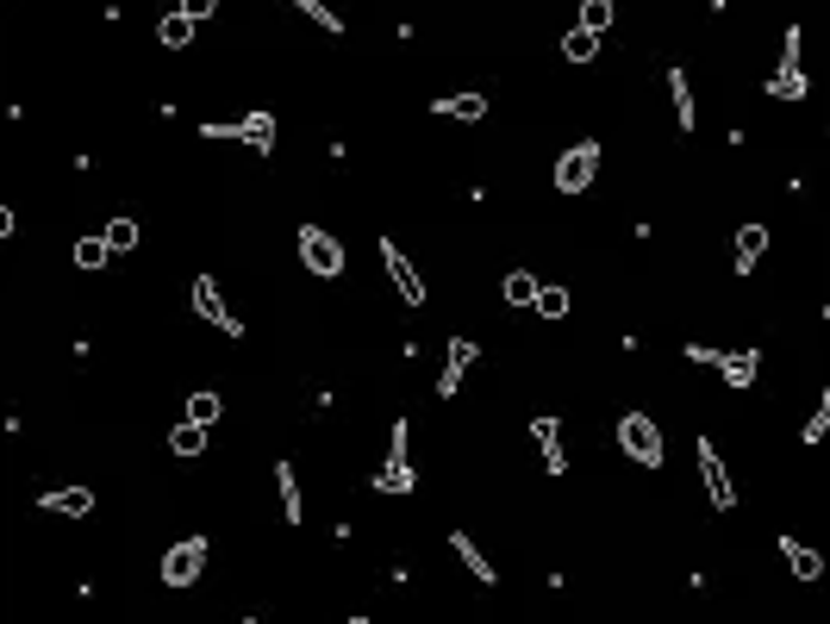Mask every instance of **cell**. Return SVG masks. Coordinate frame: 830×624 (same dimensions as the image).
I'll return each mask as SVG.
<instances>
[{
  "instance_id": "obj_1",
  "label": "cell",
  "mask_w": 830,
  "mask_h": 624,
  "mask_svg": "<svg viewBox=\"0 0 830 624\" xmlns=\"http://www.w3.org/2000/svg\"><path fill=\"white\" fill-rule=\"evenodd\" d=\"M550 181H556V194H568V200L587 194L599 181V137H575V144L550 163Z\"/></svg>"
},
{
  "instance_id": "obj_2",
  "label": "cell",
  "mask_w": 830,
  "mask_h": 624,
  "mask_svg": "<svg viewBox=\"0 0 830 624\" xmlns=\"http://www.w3.org/2000/svg\"><path fill=\"white\" fill-rule=\"evenodd\" d=\"M412 488H419V475H412V425L394 419V431H387V463H381V475H375V493L406 500Z\"/></svg>"
},
{
  "instance_id": "obj_3",
  "label": "cell",
  "mask_w": 830,
  "mask_h": 624,
  "mask_svg": "<svg viewBox=\"0 0 830 624\" xmlns=\"http://www.w3.org/2000/svg\"><path fill=\"white\" fill-rule=\"evenodd\" d=\"M200 137H232V144H251L256 156H275V113H244V119H200Z\"/></svg>"
},
{
  "instance_id": "obj_4",
  "label": "cell",
  "mask_w": 830,
  "mask_h": 624,
  "mask_svg": "<svg viewBox=\"0 0 830 624\" xmlns=\"http://www.w3.org/2000/svg\"><path fill=\"white\" fill-rule=\"evenodd\" d=\"M618 449H624L638 468H662V456H668L662 425L650 419V412H624V419H618Z\"/></svg>"
},
{
  "instance_id": "obj_5",
  "label": "cell",
  "mask_w": 830,
  "mask_h": 624,
  "mask_svg": "<svg viewBox=\"0 0 830 624\" xmlns=\"http://www.w3.org/2000/svg\"><path fill=\"white\" fill-rule=\"evenodd\" d=\"M188 300H193V319H200V325H213L219 337H244V319L232 312V300H225V288H219L213 275H200Z\"/></svg>"
},
{
  "instance_id": "obj_6",
  "label": "cell",
  "mask_w": 830,
  "mask_h": 624,
  "mask_svg": "<svg viewBox=\"0 0 830 624\" xmlns=\"http://www.w3.org/2000/svg\"><path fill=\"white\" fill-rule=\"evenodd\" d=\"M300 269L319 275V281H337L344 275V244L325 225H300Z\"/></svg>"
},
{
  "instance_id": "obj_7",
  "label": "cell",
  "mask_w": 830,
  "mask_h": 624,
  "mask_svg": "<svg viewBox=\"0 0 830 624\" xmlns=\"http://www.w3.org/2000/svg\"><path fill=\"white\" fill-rule=\"evenodd\" d=\"M200 568H207V537H175L156 575H163V587H200Z\"/></svg>"
},
{
  "instance_id": "obj_8",
  "label": "cell",
  "mask_w": 830,
  "mask_h": 624,
  "mask_svg": "<svg viewBox=\"0 0 830 624\" xmlns=\"http://www.w3.org/2000/svg\"><path fill=\"white\" fill-rule=\"evenodd\" d=\"M694 456H699V481H706L712 512H737V481H731V468H724V456H718V444L712 437H699Z\"/></svg>"
},
{
  "instance_id": "obj_9",
  "label": "cell",
  "mask_w": 830,
  "mask_h": 624,
  "mask_svg": "<svg viewBox=\"0 0 830 624\" xmlns=\"http://www.w3.org/2000/svg\"><path fill=\"white\" fill-rule=\"evenodd\" d=\"M381 269H387V281H394V293H400L406 307H425V281L412 269V256L400 250V237H381Z\"/></svg>"
},
{
  "instance_id": "obj_10",
  "label": "cell",
  "mask_w": 830,
  "mask_h": 624,
  "mask_svg": "<svg viewBox=\"0 0 830 624\" xmlns=\"http://www.w3.org/2000/svg\"><path fill=\"white\" fill-rule=\"evenodd\" d=\"M806 63H799V25L787 32V51H781V69L768 76V100H806Z\"/></svg>"
},
{
  "instance_id": "obj_11",
  "label": "cell",
  "mask_w": 830,
  "mask_h": 624,
  "mask_svg": "<svg viewBox=\"0 0 830 624\" xmlns=\"http://www.w3.org/2000/svg\"><path fill=\"white\" fill-rule=\"evenodd\" d=\"M475 363H482V344H475V337H450V356H444V369H438V393H444V400H456Z\"/></svg>"
},
{
  "instance_id": "obj_12",
  "label": "cell",
  "mask_w": 830,
  "mask_h": 624,
  "mask_svg": "<svg viewBox=\"0 0 830 624\" xmlns=\"http://www.w3.org/2000/svg\"><path fill=\"white\" fill-rule=\"evenodd\" d=\"M531 437H538V456H543V468H550V481H562V475H568V449H562V419H556V412H538V419H531Z\"/></svg>"
},
{
  "instance_id": "obj_13",
  "label": "cell",
  "mask_w": 830,
  "mask_h": 624,
  "mask_svg": "<svg viewBox=\"0 0 830 624\" xmlns=\"http://www.w3.org/2000/svg\"><path fill=\"white\" fill-rule=\"evenodd\" d=\"M774 544H781V562H787V575H793L799 587H818V581H825V556H818L811 544H799V537H774Z\"/></svg>"
},
{
  "instance_id": "obj_14",
  "label": "cell",
  "mask_w": 830,
  "mask_h": 624,
  "mask_svg": "<svg viewBox=\"0 0 830 624\" xmlns=\"http://www.w3.org/2000/svg\"><path fill=\"white\" fill-rule=\"evenodd\" d=\"M95 500H100L95 488H44V493H38V506L57 512V519H88V512H95Z\"/></svg>"
},
{
  "instance_id": "obj_15",
  "label": "cell",
  "mask_w": 830,
  "mask_h": 624,
  "mask_svg": "<svg viewBox=\"0 0 830 624\" xmlns=\"http://www.w3.org/2000/svg\"><path fill=\"white\" fill-rule=\"evenodd\" d=\"M668 107H675V125L680 132H699V100H694V81H687V69H668Z\"/></svg>"
},
{
  "instance_id": "obj_16",
  "label": "cell",
  "mask_w": 830,
  "mask_h": 624,
  "mask_svg": "<svg viewBox=\"0 0 830 624\" xmlns=\"http://www.w3.org/2000/svg\"><path fill=\"white\" fill-rule=\"evenodd\" d=\"M718 375H724V388H755V375H762V350H718Z\"/></svg>"
},
{
  "instance_id": "obj_17",
  "label": "cell",
  "mask_w": 830,
  "mask_h": 624,
  "mask_svg": "<svg viewBox=\"0 0 830 624\" xmlns=\"http://www.w3.org/2000/svg\"><path fill=\"white\" fill-rule=\"evenodd\" d=\"M431 113H438V119H463V125H475V119H487V94H482V88H463V94L431 100Z\"/></svg>"
},
{
  "instance_id": "obj_18",
  "label": "cell",
  "mask_w": 830,
  "mask_h": 624,
  "mask_svg": "<svg viewBox=\"0 0 830 624\" xmlns=\"http://www.w3.org/2000/svg\"><path fill=\"white\" fill-rule=\"evenodd\" d=\"M450 549H456V562H463V568H468V575H475L482 587H494V581H500V575H494V562H487V549L475 544L468 531H450Z\"/></svg>"
},
{
  "instance_id": "obj_19",
  "label": "cell",
  "mask_w": 830,
  "mask_h": 624,
  "mask_svg": "<svg viewBox=\"0 0 830 624\" xmlns=\"http://www.w3.org/2000/svg\"><path fill=\"white\" fill-rule=\"evenodd\" d=\"M762 256H768V225H743V232H737V250H731V269L750 275Z\"/></svg>"
},
{
  "instance_id": "obj_20",
  "label": "cell",
  "mask_w": 830,
  "mask_h": 624,
  "mask_svg": "<svg viewBox=\"0 0 830 624\" xmlns=\"http://www.w3.org/2000/svg\"><path fill=\"white\" fill-rule=\"evenodd\" d=\"M193 32H200V20H193V13H181V7L156 20V44H163V51H188V44H193Z\"/></svg>"
},
{
  "instance_id": "obj_21",
  "label": "cell",
  "mask_w": 830,
  "mask_h": 624,
  "mask_svg": "<svg viewBox=\"0 0 830 624\" xmlns=\"http://www.w3.org/2000/svg\"><path fill=\"white\" fill-rule=\"evenodd\" d=\"M288 7H294V13H300L307 25H319L325 38H344V13H337L331 0H288Z\"/></svg>"
},
{
  "instance_id": "obj_22",
  "label": "cell",
  "mask_w": 830,
  "mask_h": 624,
  "mask_svg": "<svg viewBox=\"0 0 830 624\" xmlns=\"http://www.w3.org/2000/svg\"><path fill=\"white\" fill-rule=\"evenodd\" d=\"M538 293H543V281H538L531 269H512V275L500 281V300H506V307H538Z\"/></svg>"
},
{
  "instance_id": "obj_23",
  "label": "cell",
  "mask_w": 830,
  "mask_h": 624,
  "mask_svg": "<svg viewBox=\"0 0 830 624\" xmlns=\"http://www.w3.org/2000/svg\"><path fill=\"white\" fill-rule=\"evenodd\" d=\"M275 488H281V512H288V525H300V468L294 463H275Z\"/></svg>"
},
{
  "instance_id": "obj_24",
  "label": "cell",
  "mask_w": 830,
  "mask_h": 624,
  "mask_svg": "<svg viewBox=\"0 0 830 624\" xmlns=\"http://www.w3.org/2000/svg\"><path fill=\"white\" fill-rule=\"evenodd\" d=\"M207 431H213V425H200V419H181V425L169 431V449H175V456H200V449L213 444Z\"/></svg>"
},
{
  "instance_id": "obj_25",
  "label": "cell",
  "mask_w": 830,
  "mask_h": 624,
  "mask_svg": "<svg viewBox=\"0 0 830 624\" xmlns=\"http://www.w3.org/2000/svg\"><path fill=\"white\" fill-rule=\"evenodd\" d=\"M113 244H107V232H100V237H76V269H88V275H95V269H107V263H113Z\"/></svg>"
},
{
  "instance_id": "obj_26",
  "label": "cell",
  "mask_w": 830,
  "mask_h": 624,
  "mask_svg": "<svg viewBox=\"0 0 830 624\" xmlns=\"http://www.w3.org/2000/svg\"><path fill=\"white\" fill-rule=\"evenodd\" d=\"M599 57V32H587V25H575V32H568V38H562V63H594Z\"/></svg>"
},
{
  "instance_id": "obj_27",
  "label": "cell",
  "mask_w": 830,
  "mask_h": 624,
  "mask_svg": "<svg viewBox=\"0 0 830 624\" xmlns=\"http://www.w3.org/2000/svg\"><path fill=\"white\" fill-rule=\"evenodd\" d=\"M830 437V388L818 393V406L806 412V425H799V444H825Z\"/></svg>"
},
{
  "instance_id": "obj_28",
  "label": "cell",
  "mask_w": 830,
  "mask_h": 624,
  "mask_svg": "<svg viewBox=\"0 0 830 624\" xmlns=\"http://www.w3.org/2000/svg\"><path fill=\"white\" fill-rule=\"evenodd\" d=\"M219 412H225L219 388H193V393H188V419H200V425H219Z\"/></svg>"
},
{
  "instance_id": "obj_29",
  "label": "cell",
  "mask_w": 830,
  "mask_h": 624,
  "mask_svg": "<svg viewBox=\"0 0 830 624\" xmlns=\"http://www.w3.org/2000/svg\"><path fill=\"white\" fill-rule=\"evenodd\" d=\"M580 25L606 38V32H612V0H580Z\"/></svg>"
},
{
  "instance_id": "obj_30",
  "label": "cell",
  "mask_w": 830,
  "mask_h": 624,
  "mask_svg": "<svg viewBox=\"0 0 830 624\" xmlns=\"http://www.w3.org/2000/svg\"><path fill=\"white\" fill-rule=\"evenodd\" d=\"M107 244H113L119 256H125V250H137V219H125V213H119V219H107Z\"/></svg>"
},
{
  "instance_id": "obj_31",
  "label": "cell",
  "mask_w": 830,
  "mask_h": 624,
  "mask_svg": "<svg viewBox=\"0 0 830 624\" xmlns=\"http://www.w3.org/2000/svg\"><path fill=\"white\" fill-rule=\"evenodd\" d=\"M568 307H575V293H568V288H543V293H538V312H543V319H568Z\"/></svg>"
},
{
  "instance_id": "obj_32",
  "label": "cell",
  "mask_w": 830,
  "mask_h": 624,
  "mask_svg": "<svg viewBox=\"0 0 830 624\" xmlns=\"http://www.w3.org/2000/svg\"><path fill=\"white\" fill-rule=\"evenodd\" d=\"M687 363H694V369H718V344H687Z\"/></svg>"
},
{
  "instance_id": "obj_33",
  "label": "cell",
  "mask_w": 830,
  "mask_h": 624,
  "mask_svg": "<svg viewBox=\"0 0 830 624\" xmlns=\"http://www.w3.org/2000/svg\"><path fill=\"white\" fill-rule=\"evenodd\" d=\"M181 13H193V20L207 25V20H213V13H219V0H181Z\"/></svg>"
}]
</instances>
